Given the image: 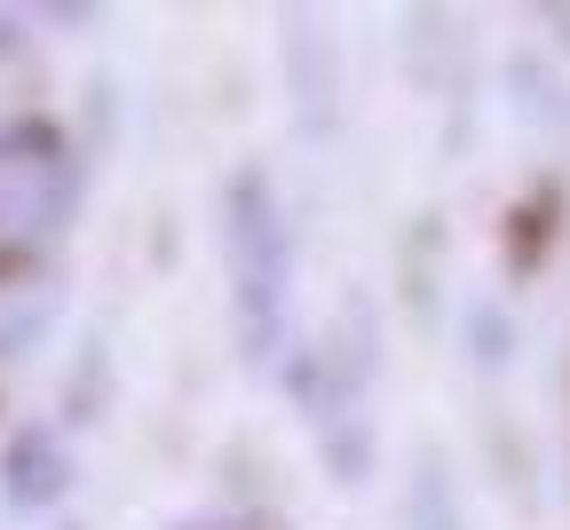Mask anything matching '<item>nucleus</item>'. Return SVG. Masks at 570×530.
Wrapping results in <instances>:
<instances>
[{"label": "nucleus", "instance_id": "f03ea898", "mask_svg": "<svg viewBox=\"0 0 570 530\" xmlns=\"http://www.w3.org/2000/svg\"><path fill=\"white\" fill-rule=\"evenodd\" d=\"M56 317V277L48 269H0V356H24Z\"/></svg>", "mask_w": 570, "mask_h": 530}, {"label": "nucleus", "instance_id": "f257e3e1", "mask_svg": "<svg viewBox=\"0 0 570 530\" xmlns=\"http://www.w3.org/2000/svg\"><path fill=\"white\" fill-rule=\"evenodd\" d=\"M63 135L48 119H9L0 127V238H32L63 214Z\"/></svg>", "mask_w": 570, "mask_h": 530}, {"label": "nucleus", "instance_id": "7ed1b4c3", "mask_svg": "<svg viewBox=\"0 0 570 530\" xmlns=\"http://www.w3.org/2000/svg\"><path fill=\"white\" fill-rule=\"evenodd\" d=\"M56 491H63V451L32 428V435L9 451V460H0V499H9L17 514H32V507H48Z\"/></svg>", "mask_w": 570, "mask_h": 530}]
</instances>
